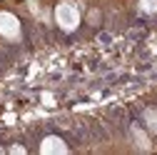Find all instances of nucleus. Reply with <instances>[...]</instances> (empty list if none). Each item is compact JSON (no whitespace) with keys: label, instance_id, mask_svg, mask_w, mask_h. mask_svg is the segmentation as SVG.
Returning <instances> with one entry per match:
<instances>
[{"label":"nucleus","instance_id":"1","mask_svg":"<svg viewBox=\"0 0 157 155\" xmlns=\"http://www.w3.org/2000/svg\"><path fill=\"white\" fill-rule=\"evenodd\" d=\"M55 23L65 33L77 30V25H80V8H77L72 0H60V3L55 5Z\"/></svg>","mask_w":157,"mask_h":155},{"label":"nucleus","instance_id":"2","mask_svg":"<svg viewBox=\"0 0 157 155\" xmlns=\"http://www.w3.org/2000/svg\"><path fill=\"white\" fill-rule=\"evenodd\" d=\"M20 35H23V28H20L17 15L3 10V13H0V38H5V40L15 43V40H20Z\"/></svg>","mask_w":157,"mask_h":155},{"label":"nucleus","instance_id":"3","mask_svg":"<svg viewBox=\"0 0 157 155\" xmlns=\"http://www.w3.org/2000/svg\"><path fill=\"white\" fill-rule=\"evenodd\" d=\"M70 148L63 138H57V135H45L40 140V153L43 155H65Z\"/></svg>","mask_w":157,"mask_h":155},{"label":"nucleus","instance_id":"4","mask_svg":"<svg viewBox=\"0 0 157 155\" xmlns=\"http://www.w3.org/2000/svg\"><path fill=\"white\" fill-rule=\"evenodd\" d=\"M142 120H145L147 130L157 135V108H147V110H145V115H142Z\"/></svg>","mask_w":157,"mask_h":155},{"label":"nucleus","instance_id":"5","mask_svg":"<svg viewBox=\"0 0 157 155\" xmlns=\"http://www.w3.org/2000/svg\"><path fill=\"white\" fill-rule=\"evenodd\" d=\"M140 8H142V13L155 15L157 13V0H140Z\"/></svg>","mask_w":157,"mask_h":155},{"label":"nucleus","instance_id":"6","mask_svg":"<svg viewBox=\"0 0 157 155\" xmlns=\"http://www.w3.org/2000/svg\"><path fill=\"white\" fill-rule=\"evenodd\" d=\"M132 133H135V140H137V145H140V148H145V150H147V148H150V140L145 138V133H142L140 128H135Z\"/></svg>","mask_w":157,"mask_h":155},{"label":"nucleus","instance_id":"7","mask_svg":"<svg viewBox=\"0 0 157 155\" xmlns=\"http://www.w3.org/2000/svg\"><path fill=\"white\" fill-rule=\"evenodd\" d=\"M10 153H25V148H23V145H13Z\"/></svg>","mask_w":157,"mask_h":155}]
</instances>
